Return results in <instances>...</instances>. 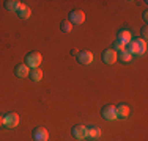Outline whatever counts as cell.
Returning a JSON list of instances; mask_svg holds the SVG:
<instances>
[{"label": "cell", "mask_w": 148, "mask_h": 141, "mask_svg": "<svg viewBox=\"0 0 148 141\" xmlns=\"http://www.w3.org/2000/svg\"><path fill=\"white\" fill-rule=\"evenodd\" d=\"M125 50L128 54H131V56L137 55H145L147 54V41L145 39H136V41H129L128 44L125 45Z\"/></svg>", "instance_id": "obj_1"}, {"label": "cell", "mask_w": 148, "mask_h": 141, "mask_svg": "<svg viewBox=\"0 0 148 141\" xmlns=\"http://www.w3.org/2000/svg\"><path fill=\"white\" fill-rule=\"evenodd\" d=\"M43 61V56H41L40 52H29L25 55V64L29 66L30 69H38V66Z\"/></svg>", "instance_id": "obj_2"}, {"label": "cell", "mask_w": 148, "mask_h": 141, "mask_svg": "<svg viewBox=\"0 0 148 141\" xmlns=\"http://www.w3.org/2000/svg\"><path fill=\"white\" fill-rule=\"evenodd\" d=\"M84 20H85V14H84L82 9H71L69 11V22H71V25H80V24H84Z\"/></svg>", "instance_id": "obj_3"}, {"label": "cell", "mask_w": 148, "mask_h": 141, "mask_svg": "<svg viewBox=\"0 0 148 141\" xmlns=\"http://www.w3.org/2000/svg\"><path fill=\"white\" fill-rule=\"evenodd\" d=\"M19 124V116L17 113H8V115L3 116V127L6 129H14Z\"/></svg>", "instance_id": "obj_4"}, {"label": "cell", "mask_w": 148, "mask_h": 141, "mask_svg": "<svg viewBox=\"0 0 148 141\" xmlns=\"http://www.w3.org/2000/svg\"><path fill=\"white\" fill-rule=\"evenodd\" d=\"M101 116L106 119V121H115L117 119V111H115L114 105H104L101 108Z\"/></svg>", "instance_id": "obj_5"}, {"label": "cell", "mask_w": 148, "mask_h": 141, "mask_svg": "<svg viewBox=\"0 0 148 141\" xmlns=\"http://www.w3.org/2000/svg\"><path fill=\"white\" fill-rule=\"evenodd\" d=\"M32 138L35 141H47L49 133L46 129H43V127H36V129L32 130Z\"/></svg>", "instance_id": "obj_6"}, {"label": "cell", "mask_w": 148, "mask_h": 141, "mask_svg": "<svg viewBox=\"0 0 148 141\" xmlns=\"http://www.w3.org/2000/svg\"><path fill=\"white\" fill-rule=\"evenodd\" d=\"M76 58H77V61H79L80 64H84V66H88L90 63H93V54H91L90 50H82V52H79Z\"/></svg>", "instance_id": "obj_7"}, {"label": "cell", "mask_w": 148, "mask_h": 141, "mask_svg": "<svg viewBox=\"0 0 148 141\" xmlns=\"http://www.w3.org/2000/svg\"><path fill=\"white\" fill-rule=\"evenodd\" d=\"M71 133H73L74 138L84 140V138H87V127L82 125V124H77V125H74L71 129Z\"/></svg>", "instance_id": "obj_8"}, {"label": "cell", "mask_w": 148, "mask_h": 141, "mask_svg": "<svg viewBox=\"0 0 148 141\" xmlns=\"http://www.w3.org/2000/svg\"><path fill=\"white\" fill-rule=\"evenodd\" d=\"M103 61L106 64H114L117 61V52L112 50V49H106L103 52Z\"/></svg>", "instance_id": "obj_9"}, {"label": "cell", "mask_w": 148, "mask_h": 141, "mask_svg": "<svg viewBox=\"0 0 148 141\" xmlns=\"http://www.w3.org/2000/svg\"><path fill=\"white\" fill-rule=\"evenodd\" d=\"M14 74H16V77H19V79H25V77H29V74H30V68L25 64V63H21V64H17L14 68Z\"/></svg>", "instance_id": "obj_10"}, {"label": "cell", "mask_w": 148, "mask_h": 141, "mask_svg": "<svg viewBox=\"0 0 148 141\" xmlns=\"http://www.w3.org/2000/svg\"><path fill=\"white\" fill-rule=\"evenodd\" d=\"M117 41H120L121 44L126 45L129 41H132L131 31H129V30H125V28H123V30H118V31H117Z\"/></svg>", "instance_id": "obj_11"}, {"label": "cell", "mask_w": 148, "mask_h": 141, "mask_svg": "<svg viewBox=\"0 0 148 141\" xmlns=\"http://www.w3.org/2000/svg\"><path fill=\"white\" fill-rule=\"evenodd\" d=\"M115 111H117V119H126L129 116V107L126 104H120L115 107Z\"/></svg>", "instance_id": "obj_12"}, {"label": "cell", "mask_w": 148, "mask_h": 141, "mask_svg": "<svg viewBox=\"0 0 148 141\" xmlns=\"http://www.w3.org/2000/svg\"><path fill=\"white\" fill-rule=\"evenodd\" d=\"M16 13H17V16H19L21 19H29V17L32 16V9H30V6L24 5V3H21L19 9H17Z\"/></svg>", "instance_id": "obj_13"}, {"label": "cell", "mask_w": 148, "mask_h": 141, "mask_svg": "<svg viewBox=\"0 0 148 141\" xmlns=\"http://www.w3.org/2000/svg\"><path fill=\"white\" fill-rule=\"evenodd\" d=\"M87 136L91 138V140L99 138V136H101V130L98 129V127H95V125H90V127H87Z\"/></svg>", "instance_id": "obj_14"}, {"label": "cell", "mask_w": 148, "mask_h": 141, "mask_svg": "<svg viewBox=\"0 0 148 141\" xmlns=\"http://www.w3.org/2000/svg\"><path fill=\"white\" fill-rule=\"evenodd\" d=\"M3 5H5V8L8 9V11H17L19 6H21V2L19 0H6Z\"/></svg>", "instance_id": "obj_15"}, {"label": "cell", "mask_w": 148, "mask_h": 141, "mask_svg": "<svg viewBox=\"0 0 148 141\" xmlns=\"http://www.w3.org/2000/svg\"><path fill=\"white\" fill-rule=\"evenodd\" d=\"M29 77L32 79V82H41V79H43V70H41L40 68L38 69H30Z\"/></svg>", "instance_id": "obj_16"}, {"label": "cell", "mask_w": 148, "mask_h": 141, "mask_svg": "<svg viewBox=\"0 0 148 141\" xmlns=\"http://www.w3.org/2000/svg\"><path fill=\"white\" fill-rule=\"evenodd\" d=\"M117 60H120L121 63H129L132 60V56H131V54H128L126 50H121V52H118V54H117Z\"/></svg>", "instance_id": "obj_17"}, {"label": "cell", "mask_w": 148, "mask_h": 141, "mask_svg": "<svg viewBox=\"0 0 148 141\" xmlns=\"http://www.w3.org/2000/svg\"><path fill=\"white\" fill-rule=\"evenodd\" d=\"M60 30L63 31V33H69V31L73 30V25L69 20H62V24H60Z\"/></svg>", "instance_id": "obj_18"}, {"label": "cell", "mask_w": 148, "mask_h": 141, "mask_svg": "<svg viewBox=\"0 0 148 141\" xmlns=\"http://www.w3.org/2000/svg\"><path fill=\"white\" fill-rule=\"evenodd\" d=\"M110 49H112V50H115V52H117V54H118V52L125 50V44H121V42H120V41H117V39H115Z\"/></svg>", "instance_id": "obj_19"}, {"label": "cell", "mask_w": 148, "mask_h": 141, "mask_svg": "<svg viewBox=\"0 0 148 141\" xmlns=\"http://www.w3.org/2000/svg\"><path fill=\"white\" fill-rule=\"evenodd\" d=\"M147 35H148V30H147V27H143L142 28V39L147 41Z\"/></svg>", "instance_id": "obj_20"}, {"label": "cell", "mask_w": 148, "mask_h": 141, "mask_svg": "<svg viewBox=\"0 0 148 141\" xmlns=\"http://www.w3.org/2000/svg\"><path fill=\"white\" fill-rule=\"evenodd\" d=\"M142 19L145 20V22H147V20H148V11H147V9H145V11L142 13Z\"/></svg>", "instance_id": "obj_21"}, {"label": "cell", "mask_w": 148, "mask_h": 141, "mask_svg": "<svg viewBox=\"0 0 148 141\" xmlns=\"http://www.w3.org/2000/svg\"><path fill=\"white\" fill-rule=\"evenodd\" d=\"M77 54H79V50H77V49H71V55L73 56H77Z\"/></svg>", "instance_id": "obj_22"}, {"label": "cell", "mask_w": 148, "mask_h": 141, "mask_svg": "<svg viewBox=\"0 0 148 141\" xmlns=\"http://www.w3.org/2000/svg\"><path fill=\"white\" fill-rule=\"evenodd\" d=\"M0 127H3V116L0 115Z\"/></svg>", "instance_id": "obj_23"}]
</instances>
